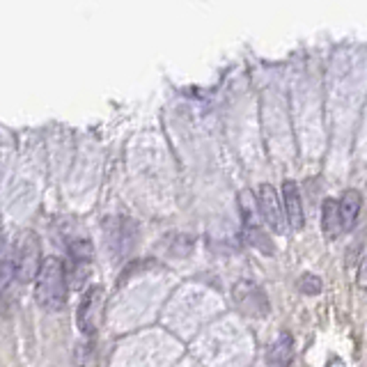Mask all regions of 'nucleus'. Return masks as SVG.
Returning a JSON list of instances; mask_svg holds the SVG:
<instances>
[{
    "label": "nucleus",
    "mask_w": 367,
    "mask_h": 367,
    "mask_svg": "<svg viewBox=\"0 0 367 367\" xmlns=\"http://www.w3.org/2000/svg\"><path fill=\"white\" fill-rule=\"evenodd\" d=\"M35 301L46 312L62 310L67 303V273L57 257H46L35 278Z\"/></svg>",
    "instance_id": "nucleus-1"
},
{
    "label": "nucleus",
    "mask_w": 367,
    "mask_h": 367,
    "mask_svg": "<svg viewBox=\"0 0 367 367\" xmlns=\"http://www.w3.org/2000/svg\"><path fill=\"white\" fill-rule=\"evenodd\" d=\"M324 232L335 239L342 232V219H340V202L335 200H326L324 202Z\"/></svg>",
    "instance_id": "nucleus-9"
},
{
    "label": "nucleus",
    "mask_w": 367,
    "mask_h": 367,
    "mask_svg": "<svg viewBox=\"0 0 367 367\" xmlns=\"http://www.w3.org/2000/svg\"><path fill=\"white\" fill-rule=\"evenodd\" d=\"M39 239L32 235V232H26L14 246V253L10 255V264H12V273L14 280L19 282H30L37 278V273L41 269L39 262Z\"/></svg>",
    "instance_id": "nucleus-2"
},
{
    "label": "nucleus",
    "mask_w": 367,
    "mask_h": 367,
    "mask_svg": "<svg viewBox=\"0 0 367 367\" xmlns=\"http://www.w3.org/2000/svg\"><path fill=\"white\" fill-rule=\"evenodd\" d=\"M340 219H342V232H349L354 230V225L358 221V216H361V207H363V200H361V193L358 191H347L345 195L340 200Z\"/></svg>",
    "instance_id": "nucleus-7"
},
{
    "label": "nucleus",
    "mask_w": 367,
    "mask_h": 367,
    "mask_svg": "<svg viewBox=\"0 0 367 367\" xmlns=\"http://www.w3.org/2000/svg\"><path fill=\"white\" fill-rule=\"evenodd\" d=\"M294 358V338L289 333H280L269 349V365L271 367H287Z\"/></svg>",
    "instance_id": "nucleus-8"
},
{
    "label": "nucleus",
    "mask_w": 367,
    "mask_h": 367,
    "mask_svg": "<svg viewBox=\"0 0 367 367\" xmlns=\"http://www.w3.org/2000/svg\"><path fill=\"white\" fill-rule=\"evenodd\" d=\"M282 202H285V212H287V223L289 228L298 232L303 230V205H301V193H298L296 181L287 179L282 184Z\"/></svg>",
    "instance_id": "nucleus-6"
},
{
    "label": "nucleus",
    "mask_w": 367,
    "mask_h": 367,
    "mask_svg": "<svg viewBox=\"0 0 367 367\" xmlns=\"http://www.w3.org/2000/svg\"><path fill=\"white\" fill-rule=\"evenodd\" d=\"M235 303L239 310L248 317H264L269 312V301H266L264 291L255 282H239L235 287Z\"/></svg>",
    "instance_id": "nucleus-5"
},
{
    "label": "nucleus",
    "mask_w": 367,
    "mask_h": 367,
    "mask_svg": "<svg viewBox=\"0 0 367 367\" xmlns=\"http://www.w3.org/2000/svg\"><path fill=\"white\" fill-rule=\"evenodd\" d=\"M358 287H361V289H367V257L363 260L361 269H358Z\"/></svg>",
    "instance_id": "nucleus-12"
},
{
    "label": "nucleus",
    "mask_w": 367,
    "mask_h": 367,
    "mask_svg": "<svg viewBox=\"0 0 367 367\" xmlns=\"http://www.w3.org/2000/svg\"><path fill=\"white\" fill-rule=\"evenodd\" d=\"M257 212L264 219V223L269 225L273 232H285V221L282 219V209H280V198L278 191H275L271 184H262L260 186V195H257Z\"/></svg>",
    "instance_id": "nucleus-4"
},
{
    "label": "nucleus",
    "mask_w": 367,
    "mask_h": 367,
    "mask_svg": "<svg viewBox=\"0 0 367 367\" xmlns=\"http://www.w3.org/2000/svg\"><path fill=\"white\" fill-rule=\"evenodd\" d=\"M102 303H104V289L95 285L83 294L76 312V324L83 335H95L99 326V317H102Z\"/></svg>",
    "instance_id": "nucleus-3"
},
{
    "label": "nucleus",
    "mask_w": 367,
    "mask_h": 367,
    "mask_svg": "<svg viewBox=\"0 0 367 367\" xmlns=\"http://www.w3.org/2000/svg\"><path fill=\"white\" fill-rule=\"evenodd\" d=\"M246 239L253 244L255 248H260L262 253L266 255H273V244H271V239L264 235V232L257 228V225H253V228H246Z\"/></svg>",
    "instance_id": "nucleus-10"
},
{
    "label": "nucleus",
    "mask_w": 367,
    "mask_h": 367,
    "mask_svg": "<svg viewBox=\"0 0 367 367\" xmlns=\"http://www.w3.org/2000/svg\"><path fill=\"white\" fill-rule=\"evenodd\" d=\"M298 289H301L303 294H307V296H314V294H319L321 291V280L312 273H305L303 278L298 280Z\"/></svg>",
    "instance_id": "nucleus-11"
}]
</instances>
